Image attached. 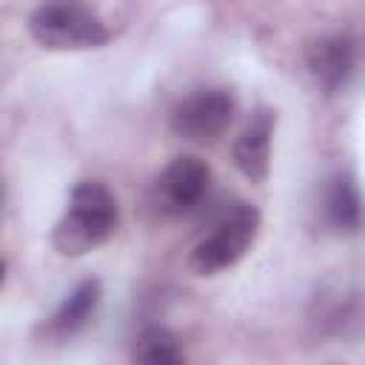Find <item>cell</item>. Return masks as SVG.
Here are the masks:
<instances>
[{"label":"cell","instance_id":"7","mask_svg":"<svg viewBox=\"0 0 365 365\" xmlns=\"http://www.w3.org/2000/svg\"><path fill=\"white\" fill-rule=\"evenodd\" d=\"M271 137H274V114L268 108H259L234 140V163L251 182H262L268 177Z\"/></svg>","mask_w":365,"mask_h":365},{"label":"cell","instance_id":"2","mask_svg":"<svg viewBox=\"0 0 365 365\" xmlns=\"http://www.w3.org/2000/svg\"><path fill=\"white\" fill-rule=\"evenodd\" d=\"M29 31L43 48L54 51L100 48L108 40L106 23L83 0H43L29 17Z\"/></svg>","mask_w":365,"mask_h":365},{"label":"cell","instance_id":"6","mask_svg":"<svg viewBox=\"0 0 365 365\" xmlns=\"http://www.w3.org/2000/svg\"><path fill=\"white\" fill-rule=\"evenodd\" d=\"M354 63H356V48L348 34L322 37L308 51L311 77L325 91H339L348 83V77L354 74Z\"/></svg>","mask_w":365,"mask_h":365},{"label":"cell","instance_id":"4","mask_svg":"<svg viewBox=\"0 0 365 365\" xmlns=\"http://www.w3.org/2000/svg\"><path fill=\"white\" fill-rule=\"evenodd\" d=\"M208 182H211V171L208 165L194 157V154H182L174 157L151 182V194L148 202L160 217H182L188 211H194L202 197L208 194Z\"/></svg>","mask_w":365,"mask_h":365},{"label":"cell","instance_id":"8","mask_svg":"<svg viewBox=\"0 0 365 365\" xmlns=\"http://www.w3.org/2000/svg\"><path fill=\"white\" fill-rule=\"evenodd\" d=\"M322 214H325V222L339 234H351V231H356L362 225L365 205H362L359 188H356V182L351 177L336 174L328 182L325 197H322Z\"/></svg>","mask_w":365,"mask_h":365},{"label":"cell","instance_id":"5","mask_svg":"<svg viewBox=\"0 0 365 365\" xmlns=\"http://www.w3.org/2000/svg\"><path fill=\"white\" fill-rule=\"evenodd\" d=\"M234 117V97L225 88H197L171 111V128L188 143H214L225 134Z\"/></svg>","mask_w":365,"mask_h":365},{"label":"cell","instance_id":"9","mask_svg":"<svg viewBox=\"0 0 365 365\" xmlns=\"http://www.w3.org/2000/svg\"><path fill=\"white\" fill-rule=\"evenodd\" d=\"M100 305V282L97 279H83L63 302L60 308L51 314L48 319V334L51 336H71L80 328L88 325V319L94 317Z\"/></svg>","mask_w":365,"mask_h":365},{"label":"cell","instance_id":"10","mask_svg":"<svg viewBox=\"0 0 365 365\" xmlns=\"http://www.w3.org/2000/svg\"><path fill=\"white\" fill-rule=\"evenodd\" d=\"M134 359L137 362H148V365H177L182 362V348L177 342V336L163 328V325H154V328H145L134 345Z\"/></svg>","mask_w":365,"mask_h":365},{"label":"cell","instance_id":"1","mask_svg":"<svg viewBox=\"0 0 365 365\" xmlns=\"http://www.w3.org/2000/svg\"><path fill=\"white\" fill-rule=\"evenodd\" d=\"M117 222L120 205L111 188L100 180H83L74 185L51 242L63 257H80L103 245L117 231Z\"/></svg>","mask_w":365,"mask_h":365},{"label":"cell","instance_id":"3","mask_svg":"<svg viewBox=\"0 0 365 365\" xmlns=\"http://www.w3.org/2000/svg\"><path fill=\"white\" fill-rule=\"evenodd\" d=\"M257 231H259V211L248 202H237L234 208L222 211L220 220L211 225V231L194 245L191 268L208 277L237 265L254 245Z\"/></svg>","mask_w":365,"mask_h":365}]
</instances>
